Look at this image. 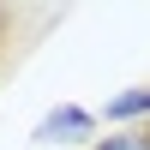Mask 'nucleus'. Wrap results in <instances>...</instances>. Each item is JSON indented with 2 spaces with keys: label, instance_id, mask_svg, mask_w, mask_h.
<instances>
[{
  "label": "nucleus",
  "instance_id": "f257e3e1",
  "mask_svg": "<svg viewBox=\"0 0 150 150\" xmlns=\"http://www.w3.org/2000/svg\"><path fill=\"white\" fill-rule=\"evenodd\" d=\"M96 132V114H84V108H54V114L36 126V144H78Z\"/></svg>",
  "mask_w": 150,
  "mask_h": 150
},
{
  "label": "nucleus",
  "instance_id": "f03ea898",
  "mask_svg": "<svg viewBox=\"0 0 150 150\" xmlns=\"http://www.w3.org/2000/svg\"><path fill=\"white\" fill-rule=\"evenodd\" d=\"M138 114H150V84H144V90H126V96H114V102H108V120H138Z\"/></svg>",
  "mask_w": 150,
  "mask_h": 150
},
{
  "label": "nucleus",
  "instance_id": "7ed1b4c3",
  "mask_svg": "<svg viewBox=\"0 0 150 150\" xmlns=\"http://www.w3.org/2000/svg\"><path fill=\"white\" fill-rule=\"evenodd\" d=\"M96 150H150V132H108L96 138Z\"/></svg>",
  "mask_w": 150,
  "mask_h": 150
}]
</instances>
